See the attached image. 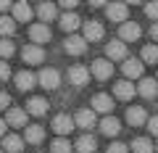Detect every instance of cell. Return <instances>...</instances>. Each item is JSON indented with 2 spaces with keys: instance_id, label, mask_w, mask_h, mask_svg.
I'll use <instances>...</instances> for the list:
<instances>
[{
  "instance_id": "obj_1",
  "label": "cell",
  "mask_w": 158,
  "mask_h": 153,
  "mask_svg": "<svg viewBox=\"0 0 158 153\" xmlns=\"http://www.w3.org/2000/svg\"><path fill=\"white\" fill-rule=\"evenodd\" d=\"M106 16L111 19V21L127 24V19H129V6H127V3H108L106 6Z\"/></svg>"
},
{
  "instance_id": "obj_2",
  "label": "cell",
  "mask_w": 158,
  "mask_h": 153,
  "mask_svg": "<svg viewBox=\"0 0 158 153\" xmlns=\"http://www.w3.org/2000/svg\"><path fill=\"white\" fill-rule=\"evenodd\" d=\"M106 56H108V61H127V42H121V40H111L106 45Z\"/></svg>"
},
{
  "instance_id": "obj_3",
  "label": "cell",
  "mask_w": 158,
  "mask_h": 153,
  "mask_svg": "<svg viewBox=\"0 0 158 153\" xmlns=\"http://www.w3.org/2000/svg\"><path fill=\"white\" fill-rule=\"evenodd\" d=\"M63 48H66L69 56H82V53L87 50V40L79 37V34H69V40L63 42Z\"/></svg>"
},
{
  "instance_id": "obj_4",
  "label": "cell",
  "mask_w": 158,
  "mask_h": 153,
  "mask_svg": "<svg viewBox=\"0 0 158 153\" xmlns=\"http://www.w3.org/2000/svg\"><path fill=\"white\" fill-rule=\"evenodd\" d=\"M111 74H113V63L108 61V58L92 61V77H95V79H111Z\"/></svg>"
},
{
  "instance_id": "obj_5",
  "label": "cell",
  "mask_w": 158,
  "mask_h": 153,
  "mask_svg": "<svg viewBox=\"0 0 158 153\" xmlns=\"http://www.w3.org/2000/svg\"><path fill=\"white\" fill-rule=\"evenodd\" d=\"M29 40H34V45H45L50 40V27L48 24H32L29 27Z\"/></svg>"
},
{
  "instance_id": "obj_6",
  "label": "cell",
  "mask_w": 158,
  "mask_h": 153,
  "mask_svg": "<svg viewBox=\"0 0 158 153\" xmlns=\"http://www.w3.org/2000/svg\"><path fill=\"white\" fill-rule=\"evenodd\" d=\"M82 37H85V40H90V42H95V40H103V34H106V29H103V24L100 21H85V27H82Z\"/></svg>"
},
{
  "instance_id": "obj_7",
  "label": "cell",
  "mask_w": 158,
  "mask_h": 153,
  "mask_svg": "<svg viewBox=\"0 0 158 153\" xmlns=\"http://www.w3.org/2000/svg\"><path fill=\"white\" fill-rule=\"evenodd\" d=\"M140 34H142V29H140V24H135V21H127V24H121V29H118V40L121 42H135V40H140Z\"/></svg>"
},
{
  "instance_id": "obj_8",
  "label": "cell",
  "mask_w": 158,
  "mask_h": 153,
  "mask_svg": "<svg viewBox=\"0 0 158 153\" xmlns=\"http://www.w3.org/2000/svg\"><path fill=\"white\" fill-rule=\"evenodd\" d=\"M40 85L45 87V90H56V87L61 85V74H58L56 69H42V71H40Z\"/></svg>"
},
{
  "instance_id": "obj_9",
  "label": "cell",
  "mask_w": 158,
  "mask_h": 153,
  "mask_svg": "<svg viewBox=\"0 0 158 153\" xmlns=\"http://www.w3.org/2000/svg\"><path fill=\"white\" fill-rule=\"evenodd\" d=\"M21 58H24L27 63H32V66H37V63L45 61V53H42V48H40V45H24Z\"/></svg>"
},
{
  "instance_id": "obj_10",
  "label": "cell",
  "mask_w": 158,
  "mask_h": 153,
  "mask_svg": "<svg viewBox=\"0 0 158 153\" xmlns=\"http://www.w3.org/2000/svg\"><path fill=\"white\" fill-rule=\"evenodd\" d=\"M74 127H77V121H74L69 113H58L56 119H53V130H56L58 135H69Z\"/></svg>"
},
{
  "instance_id": "obj_11",
  "label": "cell",
  "mask_w": 158,
  "mask_h": 153,
  "mask_svg": "<svg viewBox=\"0 0 158 153\" xmlns=\"http://www.w3.org/2000/svg\"><path fill=\"white\" fill-rule=\"evenodd\" d=\"M127 121H129L132 127H140V124H148V113H145V108H140V106H129L127 108Z\"/></svg>"
},
{
  "instance_id": "obj_12",
  "label": "cell",
  "mask_w": 158,
  "mask_h": 153,
  "mask_svg": "<svg viewBox=\"0 0 158 153\" xmlns=\"http://www.w3.org/2000/svg\"><path fill=\"white\" fill-rule=\"evenodd\" d=\"M137 92H140L142 98H156V95H158V79H153V77H145V79H140V85H137Z\"/></svg>"
},
{
  "instance_id": "obj_13",
  "label": "cell",
  "mask_w": 158,
  "mask_h": 153,
  "mask_svg": "<svg viewBox=\"0 0 158 153\" xmlns=\"http://www.w3.org/2000/svg\"><path fill=\"white\" fill-rule=\"evenodd\" d=\"M113 92H116V98H118V100H132V98H135V92H137V87L132 85L129 79H124V82H116Z\"/></svg>"
},
{
  "instance_id": "obj_14",
  "label": "cell",
  "mask_w": 158,
  "mask_h": 153,
  "mask_svg": "<svg viewBox=\"0 0 158 153\" xmlns=\"http://www.w3.org/2000/svg\"><path fill=\"white\" fill-rule=\"evenodd\" d=\"M121 69H124L127 79H137V77H142V61H137V58H127V61L121 63Z\"/></svg>"
},
{
  "instance_id": "obj_15",
  "label": "cell",
  "mask_w": 158,
  "mask_h": 153,
  "mask_svg": "<svg viewBox=\"0 0 158 153\" xmlns=\"http://www.w3.org/2000/svg\"><path fill=\"white\" fill-rule=\"evenodd\" d=\"M74 121H77V127H82V130H90V127H95V111L92 108H82V111L74 116Z\"/></svg>"
},
{
  "instance_id": "obj_16",
  "label": "cell",
  "mask_w": 158,
  "mask_h": 153,
  "mask_svg": "<svg viewBox=\"0 0 158 153\" xmlns=\"http://www.w3.org/2000/svg\"><path fill=\"white\" fill-rule=\"evenodd\" d=\"M6 124H11V127H27V111H24V108H8Z\"/></svg>"
},
{
  "instance_id": "obj_17",
  "label": "cell",
  "mask_w": 158,
  "mask_h": 153,
  "mask_svg": "<svg viewBox=\"0 0 158 153\" xmlns=\"http://www.w3.org/2000/svg\"><path fill=\"white\" fill-rule=\"evenodd\" d=\"M45 140V130L40 124H29L27 127V135H24V142H29V145H40V142Z\"/></svg>"
},
{
  "instance_id": "obj_18",
  "label": "cell",
  "mask_w": 158,
  "mask_h": 153,
  "mask_svg": "<svg viewBox=\"0 0 158 153\" xmlns=\"http://www.w3.org/2000/svg\"><path fill=\"white\" fill-rule=\"evenodd\" d=\"M45 111H48V100H45V98L34 95V98L27 100V113H32V116H42Z\"/></svg>"
},
{
  "instance_id": "obj_19",
  "label": "cell",
  "mask_w": 158,
  "mask_h": 153,
  "mask_svg": "<svg viewBox=\"0 0 158 153\" xmlns=\"http://www.w3.org/2000/svg\"><path fill=\"white\" fill-rule=\"evenodd\" d=\"M37 16L42 19V24H50L53 19H61L58 16V8L53 6V3H40L37 6Z\"/></svg>"
},
{
  "instance_id": "obj_20",
  "label": "cell",
  "mask_w": 158,
  "mask_h": 153,
  "mask_svg": "<svg viewBox=\"0 0 158 153\" xmlns=\"http://www.w3.org/2000/svg\"><path fill=\"white\" fill-rule=\"evenodd\" d=\"M69 82H74V85H85V82H90V69L85 66H71L69 69Z\"/></svg>"
},
{
  "instance_id": "obj_21",
  "label": "cell",
  "mask_w": 158,
  "mask_h": 153,
  "mask_svg": "<svg viewBox=\"0 0 158 153\" xmlns=\"http://www.w3.org/2000/svg\"><path fill=\"white\" fill-rule=\"evenodd\" d=\"M100 130H103V135H108V137H116L118 132H121V121H118L116 116H106V119L100 121Z\"/></svg>"
},
{
  "instance_id": "obj_22",
  "label": "cell",
  "mask_w": 158,
  "mask_h": 153,
  "mask_svg": "<svg viewBox=\"0 0 158 153\" xmlns=\"http://www.w3.org/2000/svg\"><path fill=\"white\" fill-rule=\"evenodd\" d=\"M58 21H61V29H63L66 34H71L74 29H79V27H85V24L79 21V16H77V13H63V16L58 19Z\"/></svg>"
},
{
  "instance_id": "obj_23",
  "label": "cell",
  "mask_w": 158,
  "mask_h": 153,
  "mask_svg": "<svg viewBox=\"0 0 158 153\" xmlns=\"http://www.w3.org/2000/svg\"><path fill=\"white\" fill-rule=\"evenodd\" d=\"M111 108H113V100H111V95H106V92H98V95L92 98V111L108 113Z\"/></svg>"
},
{
  "instance_id": "obj_24",
  "label": "cell",
  "mask_w": 158,
  "mask_h": 153,
  "mask_svg": "<svg viewBox=\"0 0 158 153\" xmlns=\"http://www.w3.org/2000/svg\"><path fill=\"white\" fill-rule=\"evenodd\" d=\"M3 151H6V153H21L24 151V137L6 135V140H3Z\"/></svg>"
},
{
  "instance_id": "obj_25",
  "label": "cell",
  "mask_w": 158,
  "mask_h": 153,
  "mask_svg": "<svg viewBox=\"0 0 158 153\" xmlns=\"http://www.w3.org/2000/svg\"><path fill=\"white\" fill-rule=\"evenodd\" d=\"M13 19L27 24L29 19H32V6H29V3H13Z\"/></svg>"
},
{
  "instance_id": "obj_26",
  "label": "cell",
  "mask_w": 158,
  "mask_h": 153,
  "mask_svg": "<svg viewBox=\"0 0 158 153\" xmlns=\"http://www.w3.org/2000/svg\"><path fill=\"white\" fill-rule=\"evenodd\" d=\"M34 82H37V77H34L32 71H19L16 74V87L19 90H32Z\"/></svg>"
},
{
  "instance_id": "obj_27",
  "label": "cell",
  "mask_w": 158,
  "mask_h": 153,
  "mask_svg": "<svg viewBox=\"0 0 158 153\" xmlns=\"http://www.w3.org/2000/svg\"><path fill=\"white\" fill-rule=\"evenodd\" d=\"M77 148H79V153H95L98 142H95V137H92V135H82L77 140Z\"/></svg>"
},
{
  "instance_id": "obj_28",
  "label": "cell",
  "mask_w": 158,
  "mask_h": 153,
  "mask_svg": "<svg viewBox=\"0 0 158 153\" xmlns=\"http://www.w3.org/2000/svg\"><path fill=\"white\" fill-rule=\"evenodd\" d=\"M153 140H148V137H137V140H132V153H153Z\"/></svg>"
},
{
  "instance_id": "obj_29",
  "label": "cell",
  "mask_w": 158,
  "mask_h": 153,
  "mask_svg": "<svg viewBox=\"0 0 158 153\" xmlns=\"http://www.w3.org/2000/svg\"><path fill=\"white\" fill-rule=\"evenodd\" d=\"M16 32V19L13 16H0V34L3 37H11Z\"/></svg>"
},
{
  "instance_id": "obj_30",
  "label": "cell",
  "mask_w": 158,
  "mask_h": 153,
  "mask_svg": "<svg viewBox=\"0 0 158 153\" xmlns=\"http://www.w3.org/2000/svg\"><path fill=\"white\" fill-rule=\"evenodd\" d=\"M158 61V45H145L142 48V63H156Z\"/></svg>"
},
{
  "instance_id": "obj_31",
  "label": "cell",
  "mask_w": 158,
  "mask_h": 153,
  "mask_svg": "<svg viewBox=\"0 0 158 153\" xmlns=\"http://www.w3.org/2000/svg\"><path fill=\"white\" fill-rule=\"evenodd\" d=\"M69 151H71V145H69L66 137H58L50 142V153H69Z\"/></svg>"
},
{
  "instance_id": "obj_32",
  "label": "cell",
  "mask_w": 158,
  "mask_h": 153,
  "mask_svg": "<svg viewBox=\"0 0 158 153\" xmlns=\"http://www.w3.org/2000/svg\"><path fill=\"white\" fill-rule=\"evenodd\" d=\"M13 53H16V48H13V42L3 37V40H0V58L6 61V58H11V56H13Z\"/></svg>"
},
{
  "instance_id": "obj_33",
  "label": "cell",
  "mask_w": 158,
  "mask_h": 153,
  "mask_svg": "<svg viewBox=\"0 0 158 153\" xmlns=\"http://www.w3.org/2000/svg\"><path fill=\"white\" fill-rule=\"evenodd\" d=\"M108 153H129V148H127L124 142H111V145H108Z\"/></svg>"
},
{
  "instance_id": "obj_34",
  "label": "cell",
  "mask_w": 158,
  "mask_h": 153,
  "mask_svg": "<svg viewBox=\"0 0 158 153\" xmlns=\"http://www.w3.org/2000/svg\"><path fill=\"white\" fill-rule=\"evenodd\" d=\"M145 13H148V19H156V21H158V3H148Z\"/></svg>"
},
{
  "instance_id": "obj_35",
  "label": "cell",
  "mask_w": 158,
  "mask_h": 153,
  "mask_svg": "<svg viewBox=\"0 0 158 153\" xmlns=\"http://www.w3.org/2000/svg\"><path fill=\"white\" fill-rule=\"evenodd\" d=\"M8 77H11V69H8L6 61H0V82H6Z\"/></svg>"
},
{
  "instance_id": "obj_36",
  "label": "cell",
  "mask_w": 158,
  "mask_h": 153,
  "mask_svg": "<svg viewBox=\"0 0 158 153\" xmlns=\"http://www.w3.org/2000/svg\"><path fill=\"white\" fill-rule=\"evenodd\" d=\"M61 8L66 13H74V8H77V0H61Z\"/></svg>"
},
{
  "instance_id": "obj_37",
  "label": "cell",
  "mask_w": 158,
  "mask_h": 153,
  "mask_svg": "<svg viewBox=\"0 0 158 153\" xmlns=\"http://www.w3.org/2000/svg\"><path fill=\"white\" fill-rule=\"evenodd\" d=\"M148 130H150V135H156V137H158V116H153V119L148 121Z\"/></svg>"
},
{
  "instance_id": "obj_38",
  "label": "cell",
  "mask_w": 158,
  "mask_h": 153,
  "mask_svg": "<svg viewBox=\"0 0 158 153\" xmlns=\"http://www.w3.org/2000/svg\"><path fill=\"white\" fill-rule=\"evenodd\" d=\"M8 11H13V6L8 3V0H0V16H6Z\"/></svg>"
},
{
  "instance_id": "obj_39",
  "label": "cell",
  "mask_w": 158,
  "mask_h": 153,
  "mask_svg": "<svg viewBox=\"0 0 158 153\" xmlns=\"http://www.w3.org/2000/svg\"><path fill=\"white\" fill-rule=\"evenodd\" d=\"M8 103H11V98H8V92H3V90H0V111H3V108H6Z\"/></svg>"
},
{
  "instance_id": "obj_40",
  "label": "cell",
  "mask_w": 158,
  "mask_h": 153,
  "mask_svg": "<svg viewBox=\"0 0 158 153\" xmlns=\"http://www.w3.org/2000/svg\"><path fill=\"white\" fill-rule=\"evenodd\" d=\"M150 37H153V40H158V21L150 27Z\"/></svg>"
},
{
  "instance_id": "obj_41",
  "label": "cell",
  "mask_w": 158,
  "mask_h": 153,
  "mask_svg": "<svg viewBox=\"0 0 158 153\" xmlns=\"http://www.w3.org/2000/svg\"><path fill=\"white\" fill-rule=\"evenodd\" d=\"M3 135H6V121L0 119V137H3Z\"/></svg>"
},
{
  "instance_id": "obj_42",
  "label": "cell",
  "mask_w": 158,
  "mask_h": 153,
  "mask_svg": "<svg viewBox=\"0 0 158 153\" xmlns=\"http://www.w3.org/2000/svg\"><path fill=\"white\" fill-rule=\"evenodd\" d=\"M0 153H6V151H0Z\"/></svg>"
},
{
  "instance_id": "obj_43",
  "label": "cell",
  "mask_w": 158,
  "mask_h": 153,
  "mask_svg": "<svg viewBox=\"0 0 158 153\" xmlns=\"http://www.w3.org/2000/svg\"><path fill=\"white\" fill-rule=\"evenodd\" d=\"M156 151H158V145H156Z\"/></svg>"
},
{
  "instance_id": "obj_44",
  "label": "cell",
  "mask_w": 158,
  "mask_h": 153,
  "mask_svg": "<svg viewBox=\"0 0 158 153\" xmlns=\"http://www.w3.org/2000/svg\"><path fill=\"white\" fill-rule=\"evenodd\" d=\"M156 79H158V77H156Z\"/></svg>"
}]
</instances>
